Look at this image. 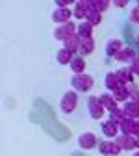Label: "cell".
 Segmentation results:
<instances>
[{"label": "cell", "instance_id": "obj_1", "mask_svg": "<svg viewBox=\"0 0 139 156\" xmlns=\"http://www.w3.org/2000/svg\"><path fill=\"white\" fill-rule=\"evenodd\" d=\"M71 84H72L74 91H78V93H87V91H91V87L95 86V78H93L91 74H85V73L74 74L72 80H71Z\"/></svg>", "mask_w": 139, "mask_h": 156}, {"label": "cell", "instance_id": "obj_2", "mask_svg": "<svg viewBox=\"0 0 139 156\" xmlns=\"http://www.w3.org/2000/svg\"><path fill=\"white\" fill-rule=\"evenodd\" d=\"M78 106V91H65L63 97H61V101H59V108H61L63 113H72Z\"/></svg>", "mask_w": 139, "mask_h": 156}, {"label": "cell", "instance_id": "obj_3", "mask_svg": "<svg viewBox=\"0 0 139 156\" xmlns=\"http://www.w3.org/2000/svg\"><path fill=\"white\" fill-rule=\"evenodd\" d=\"M78 32V26L72 24V23H65V24H59L56 30H54V39H57V41H65L67 37L74 35Z\"/></svg>", "mask_w": 139, "mask_h": 156}, {"label": "cell", "instance_id": "obj_4", "mask_svg": "<svg viewBox=\"0 0 139 156\" xmlns=\"http://www.w3.org/2000/svg\"><path fill=\"white\" fill-rule=\"evenodd\" d=\"M87 112L89 115L93 117V119H102V115H104V106L100 102V99L98 97H89L87 99Z\"/></svg>", "mask_w": 139, "mask_h": 156}, {"label": "cell", "instance_id": "obj_5", "mask_svg": "<svg viewBox=\"0 0 139 156\" xmlns=\"http://www.w3.org/2000/svg\"><path fill=\"white\" fill-rule=\"evenodd\" d=\"M98 143L100 141L96 140V136L93 132H84V134L78 136V145H80V149H84V151H91V149L98 147Z\"/></svg>", "mask_w": 139, "mask_h": 156}, {"label": "cell", "instance_id": "obj_6", "mask_svg": "<svg viewBox=\"0 0 139 156\" xmlns=\"http://www.w3.org/2000/svg\"><path fill=\"white\" fill-rule=\"evenodd\" d=\"M72 15H74V11H71L69 8H57L52 11V21L56 24H65V23H71Z\"/></svg>", "mask_w": 139, "mask_h": 156}, {"label": "cell", "instance_id": "obj_7", "mask_svg": "<svg viewBox=\"0 0 139 156\" xmlns=\"http://www.w3.org/2000/svg\"><path fill=\"white\" fill-rule=\"evenodd\" d=\"M137 52L134 50V48H130V47H124L121 52H119L117 56H115V60L117 62H121V63H132L134 60H137Z\"/></svg>", "mask_w": 139, "mask_h": 156}, {"label": "cell", "instance_id": "obj_8", "mask_svg": "<svg viewBox=\"0 0 139 156\" xmlns=\"http://www.w3.org/2000/svg\"><path fill=\"white\" fill-rule=\"evenodd\" d=\"M80 45H82V37L78 35V32H76L74 35L67 37L65 41H63V48H67V50L72 52V54H76L78 50H80Z\"/></svg>", "mask_w": 139, "mask_h": 156}, {"label": "cell", "instance_id": "obj_9", "mask_svg": "<svg viewBox=\"0 0 139 156\" xmlns=\"http://www.w3.org/2000/svg\"><path fill=\"white\" fill-rule=\"evenodd\" d=\"M117 141H119V145L123 147V151H134V149L137 147V143H135V136L119 134V136H117Z\"/></svg>", "mask_w": 139, "mask_h": 156}, {"label": "cell", "instance_id": "obj_10", "mask_svg": "<svg viewBox=\"0 0 139 156\" xmlns=\"http://www.w3.org/2000/svg\"><path fill=\"white\" fill-rule=\"evenodd\" d=\"M104 86H106V89H109V91H115L117 87H121V86H123V82H121V78H119L117 71L106 74V78H104Z\"/></svg>", "mask_w": 139, "mask_h": 156}, {"label": "cell", "instance_id": "obj_11", "mask_svg": "<svg viewBox=\"0 0 139 156\" xmlns=\"http://www.w3.org/2000/svg\"><path fill=\"white\" fill-rule=\"evenodd\" d=\"M100 130H102V134L106 136V138H117V136H119V132H121L119 125L111 123L109 119H108V121H104V123L100 125Z\"/></svg>", "mask_w": 139, "mask_h": 156}, {"label": "cell", "instance_id": "obj_12", "mask_svg": "<svg viewBox=\"0 0 139 156\" xmlns=\"http://www.w3.org/2000/svg\"><path fill=\"white\" fill-rule=\"evenodd\" d=\"M123 110H124V115L128 117V119H134V121L139 119V104H135L134 101L124 102L123 104Z\"/></svg>", "mask_w": 139, "mask_h": 156}, {"label": "cell", "instance_id": "obj_13", "mask_svg": "<svg viewBox=\"0 0 139 156\" xmlns=\"http://www.w3.org/2000/svg\"><path fill=\"white\" fill-rule=\"evenodd\" d=\"M89 4H85L84 0H78V2L74 4V17L80 19V21H85L87 15H89Z\"/></svg>", "mask_w": 139, "mask_h": 156}, {"label": "cell", "instance_id": "obj_14", "mask_svg": "<svg viewBox=\"0 0 139 156\" xmlns=\"http://www.w3.org/2000/svg\"><path fill=\"white\" fill-rule=\"evenodd\" d=\"M123 48H124V47H123V41H121V39H109L108 45H106V54H108L109 58H115Z\"/></svg>", "mask_w": 139, "mask_h": 156}, {"label": "cell", "instance_id": "obj_15", "mask_svg": "<svg viewBox=\"0 0 139 156\" xmlns=\"http://www.w3.org/2000/svg\"><path fill=\"white\" fill-rule=\"evenodd\" d=\"M111 95L115 97V101H117V102H123V104L130 101V89H128V86L117 87L115 91H111Z\"/></svg>", "mask_w": 139, "mask_h": 156}, {"label": "cell", "instance_id": "obj_16", "mask_svg": "<svg viewBox=\"0 0 139 156\" xmlns=\"http://www.w3.org/2000/svg\"><path fill=\"white\" fill-rule=\"evenodd\" d=\"M98 99H100V102H102V106H104V110H108V112H113L115 108H119L117 104V101H115V97L113 95H109V93H102L100 97H98Z\"/></svg>", "mask_w": 139, "mask_h": 156}, {"label": "cell", "instance_id": "obj_17", "mask_svg": "<svg viewBox=\"0 0 139 156\" xmlns=\"http://www.w3.org/2000/svg\"><path fill=\"white\" fill-rule=\"evenodd\" d=\"M72 58H74V54L69 52L67 48H61V50H57V52H56V62H57L59 65H71Z\"/></svg>", "mask_w": 139, "mask_h": 156}, {"label": "cell", "instance_id": "obj_18", "mask_svg": "<svg viewBox=\"0 0 139 156\" xmlns=\"http://www.w3.org/2000/svg\"><path fill=\"white\" fill-rule=\"evenodd\" d=\"M119 128H121V134H128V136H137V128H135V121L134 119H126L119 125Z\"/></svg>", "mask_w": 139, "mask_h": 156}, {"label": "cell", "instance_id": "obj_19", "mask_svg": "<svg viewBox=\"0 0 139 156\" xmlns=\"http://www.w3.org/2000/svg\"><path fill=\"white\" fill-rule=\"evenodd\" d=\"M71 69H72L74 74H82L84 69H85V60H84V56H74L72 62H71Z\"/></svg>", "mask_w": 139, "mask_h": 156}, {"label": "cell", "instance_id": "obj_20", "mask_svg": "<svg viewBox=\"0 0 139 156\" xmlns=\"http://www.w3.org/2000/svg\"><path fill=\"white\" fill-rule=\"evenodd\" d=\"M93 50H95V39L93 37H89V39H82V45H80V56H89V54H93Z\"/></svg>", "mask_w": 139, "mask_h": 156}, {"label": "cell", "instance_id": "obj_21", "mask_svg": "<svg viewBox=\"0 0 139 156\" xmlns=\"http://www.w3.org/2000/svg\"><path fill=\"white\" fill-rule=\"evenodd\" d=\"M117 74H119V78H121V82H123V86H130V84H134V73L128 69V67H124V69H119L117 71Z\"/></svg>", "mask_w": 139, "mask_h": 156}, {"label": "cell", "instance_id": "obj_22", "mask_svg": "<svg viewBox=\"0 0 139 156\" xmlns=\"http://www.w3.org/2000/svg\"><path fill=\"white\" fill-rule=\"evenodd\" d=\"M93 24H89L87 21H84V23H80L78 24V35H80L82 39H89V37H93Z\"/></svg>", "mask_w": 139, "mask_h": 156}, {"label": "cell", "instance_id": "obj_23", "mask_svg": "<svg viewBox=\"0 0 139 156\" xmlns=\"http://www.w3.org/2000/svg\"><path fill=\"white\" fill-rule=\"evenodd\" d=\"M124 119H126V115H124V110H123V108H115L113 112H109V121H111V123L121 125Z\"/></svg>", "mask_w": 139, "mask_h": 156}, {"label": "cell", "instance_id": "obj_24", "mask_svg": "<svg viewBox=\"0 0 139 156\" xmlns=\"http://www.w3.org/2000/svg\"><path fill=\"white\" fill-rule=\"evenodd\" d=\"M85 21H87L89 24H93V26H98V24L102 23V13L96 11V9H89V15H87Z\"/></svg>", "mask_w": 139, "mask_h": 156}, {"label": "cell", "instance_id": "obj_25", "mask_svg": "<svg viewBox=\"0 0 139 156\" xmlns=\"http://www.w3.org/2000/svg\"><path fill=\"white\" fill-rule=\"evenodd\" d=\"M108 6H109V2H106V0H93L91 2V9H96V11H100V13H104L106 9H108Z\"/></svg>", "mask_w": 139, "mask_h": 156}, {"label": "cell", "instance_id": "obj_26", "mask_svg": "<svg viewBox=\"0 0 139 156\" xmlns=\"http://www.w3.org/2000/svg\"><path fill=\"white\" fill-rule=\"evenodd\" d=\"M98 151H100V154H104V156H111V140H104V141H100L98 143Z\"/></svg>", "mask_w": 139, "mask_h": 156}, {"label": "cell", "instance_id": "obj_27", "mask_svg": "<svg viewBox=\"0 0 139 156\" xmlns=\"http://www.w3.org/2000/svg\"><path fill=\"white\" fill-rule=\"evenodd\" d=\"M128 89H130V101H134L135 104H139V87L135 84H130Z\"/></svg>", "mask_w": 139, "mask_h": 156}, {"label": "cell", "instance_id": "obj_28", "mask_svg": "<svg viewBox=\"0 0 139 156\" xmlns=\"http://www.w3.org/2000/svg\"><path fill=\"white\" fill-rule=\"evenodd\" d=\"M130 21L134 24H139V6H134V9H130Z\"/></svg>", "mask_w": 139, "mask_h": 156}, {"label": "cell", "instance_id": "obj_29", "mask_svg": "<svg viewBox=\"0 0 139 156\" xmlns=\"http://www.w3.org/2000/svg\"><path fill=\"white\" fill-rule=\"evenodd\" d=\"M54 2H56V6H57V8H69V6L76 4L78 0H54Z\"/></svg>", "mask_w": 139, "mask_h": 156}, {"label": "cell", "instance_id": "obj_30", "mask_svg": "<svg viewBox=\"0 0 139 156\" xmlns=\"http://www.w3.org/2000/svg\"><path fill=\"white\" fill-rule=\"evenodd\" d=\"M128 69L134 73V76H139V58H137V60H134V62L128 65Z\"/></svg>", "mask_w": 139, "mask_h": 156}, {"label": "cell", "instance_id": "obj_31", "mask_svg": "<svg viewBox=\"0 0 139 156\" xmlns=\"http://www.w3.org/2000/svg\"><path fill=\"white\" fill-rule=\"evenodd\" d=\"M128 2H130V0H113L115 8H126V6H128Z\"/></svg>", "mask_w": 139, "mask_h": 156}, {"label": "cell", "instance_id": "obj_32", "mask_svg": "<svg viewBox=\"0 0 139 156\" xmlns=\"http://www.w3.org/2000/svg\"><path fill=\"white\" fill-rule=\"evenodd\" d=\"M135 143H137V149H139V136H135Z\"/></svg>", "mask_w": 139, "mask_h": 156}, {"label": "cell", "instance_id": "obj_33", "mask_svg": "<svg viewBox=\"0 0 139 156\" xmlns=\"http://www.w3.org/2000/svg\"><path fill=\"white\" fill-rule=\"evenodd\" d=\"M84 2H85V4H89V6H91V2H93V0H84Z\"/></svg>", "mask_w": 139, "mask_h": 156}, {"label": "cell", "instance_id": "obj_34", "mask_svg": "<svg viewBox=\"0 0 139 156\" xmlns=\"http://www.w3.org/2000/svg\"><path fill=\"white\" fill-rule=\"evenodd\" d=\"M137 41H139V32H137Z\"/></svg>", "mask_w": 139, "mask_h": 156}, {"label": "cell", "instance_id": "obj_35", "mask_svg": "<svg viewBox=\"0 0 139 156\" xmlns=\"http://www.w3.org/2000/svg\"><path fill=\"white\" fill-rule=\"evenodd\" d=\"M134 156H139V152H135V154H134Z\"/></svg>", "mask_w": 139, "mask_h": 156}, {"label": "cell", "instance_id": "obj_36", "mask_svg": "<svg viewBox=\"0 0 139 156\" xmlns=\"http://www.w3.org/2000/svg\"><path fill=\"white\" fill-rule=\"evenodd\" d=\"M137 6H139V0H137Z\"/></svg>", "mask_w": 139, "mask_h": 156}, {"label": "cell", "instance_id": "obj_37", "mask_svg": "<svg viewBox=\"0 0 139 156\" xmlns=\"http://www.w3.org/2000/svg\"><path fill=\"white\" fill-rule=\"evenodd\" d=\"M106 2H109V0H106Z\"/></svg>", "mask_w": 139, "mask_h": 156}]
</instances>
